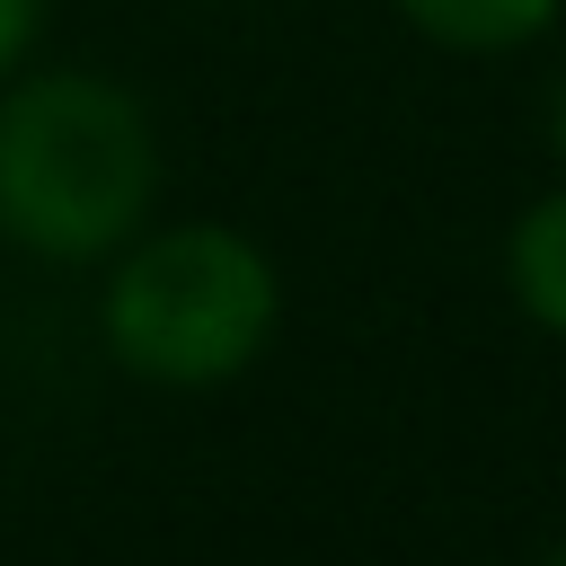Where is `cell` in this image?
Instances as JSON below:
<instances>
[{
    "mask_svg": "<svg viewBox=\"0 0 566 566\" xmlns=\"http://www.w3.org/2000/svg\"><path fill=\"white\" fill-rule=\"evenodd\" d=\"M159 150L115 80L44 71L0 97V230L35 256H106L150 212Z\"/></svg>",
    "mask_w": 566,
    "mask_h": 566,
    "instance_id": "obj_1",
    "label": "cell"
},
{
    "mask_svg": "<svg viewBox=\"0 0 566 566\" xmlns=\"http://www.w3.org/2000/svg\"><path fill=\"white\" fill-rule=\"evenodd\" d=\"M274 327V265L239 230H159L106 283V345L142 380H230Z\"/></svg>",
    "mask_w": 566,
    "mask_h": 566,
    "instance_id": "obj_2",
    "label": "cell"
},
{
    "mask_svg": "<svg viewBox=\"0 0 566 566\" xmlns=\"http://www.w3.org/2000/svg\"><path fill=\"white\" fill-rule=\"evenodd\" d=\"M398 9L451 53H513L557 18V0H398Z\"/></svg>",
    "mask_w": 566,
    "mask_h": 566,
    "instance_id": "obj_3",
    "label": "cell"
},
{
    "mask_svg": "<svg viewBox=\"0 0 566 566\" xmlns=\"http://www.w3.org/2000/svg\"><path fill=\"white\" fill-rule=\"evenodd\" d=\"M513 301L566 336V195H548L513 221Z\"/></svg>",
    "mask_w": 566,
    "mask_h": 566,
    "instance_id": "obj_4",
    "label": "cell"
},
{
    "mask_svg": "<svg viewBox=\"0 0 566 566\" xmlns=\"http://www.w3.org/2000/svg\"><path fill=\"white\" fill-rule=\"evenodd\" d=\"M35 18H44V0H0V71L27 53V35H35Z\"/></svg>",
    "mask_w": 566,
    "mask_h": 566,
    "instance_id": "obj_5",
    "label": "cell"
},
{
    "mask_svg": "<svg viewBox=\"0 0 566 566\" xmlns=\"http://www.w3.org/2000/svg\"><path fill=\"white\" fill-rule=\"evenodd\" d=\"M548 133H557V159H566V88H557V115H548Z\"/></svg>",
    "mask_w": 566,
    "mask_h": 566,
    "instance_id": "obj_6",
    "label": "cell"
},
{
    "mask_svg": "<svg viewBox=\"0 0 566 566\" xmlns=\"http://www.w3.org/2000/svg\"><path fill=\"white\" fill-rule=\"evenodd\" d=\"M548 566H566V548H557V557H548Z\"/></svg>",
    "mask_w": 566,
    "mask_h": 566,
    "instance_id": "obj_7",
    "label": "cell"
}]
</instances>
